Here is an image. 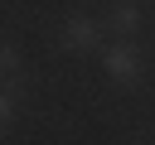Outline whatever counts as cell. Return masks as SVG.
Returning <instances> with one entry per match:
<instances>
[{
	"mask_svg": "<svg viewBox=\"0 0 155 145\" xmlns=\"http://www.w3.org/2000/svg\"><path fill=\"white\" fill-rule=\"evenodd\" d=\"M107 19H111V29H116V34H136V29H140V10H136L131 0L111 5V14H107Z\"/></svg>",
	"mask_w": 155,
	"mask_h": 145,
	"instance_id": "3",
	"label": "cell"
},
{
	"mask_svg": "<svg viewBox=\"0 0 155 145\" xmlns=\"http://www.w3.org/2000/svg\"><path fill=\"white\" fill-rule=\"evenodd\" d=\"M0 68H10V72H15V68H19V53H15V48H10V44H0Z\"/></svg>",
	"mask_w": 155,
	"mask_h": 145,
	"instance_id": "5",
	"label": "cell"
},
{
	"mask_svg": "<svg viewBox=\"0 0 155 145\" xmlns=\"http://www.w3.org/2000/svg\"><path fill=\"white\" fill-rule=\"evenodd\" d=\"M97 39H102V29H97L92 14H68V19H63V48L87 53V48H97Z\"/></svg>",
	"mask_w": 155,
	"mask_h": 145,
	"instance_id": "2",
	"label": "cell"
},
{
	"mask_svg": "<svg viewBox=\"0 0 155 145\" xmlns=\"http://www.w3.org/2000/svg\"><path fill=\"white\" fill-rule=\"evenodd\" d=\"M10 116H15V92H5V87H0V130L10 126Z\"/></svg>",
	"mask_w": 155,
	"mask_h": 145,
	"instance_id": "4",
	"label": "cell"
},
{
	"mask_svg": "<svg viewBox=\"0 0 155 145\" xmlns=\"http://www.w3.org/2000/svg\"><path fill=\"white\" fill-rule=\"evenodd\" d=\"M102 72H107L111 82H136V77H140V53H136L131 44H107V48H102Z\"/></svg>",
	"mask_w": 155,
	"mask_h": 145,
	"instance_id": "1",
	"label": "cell"
}]
</instances>
